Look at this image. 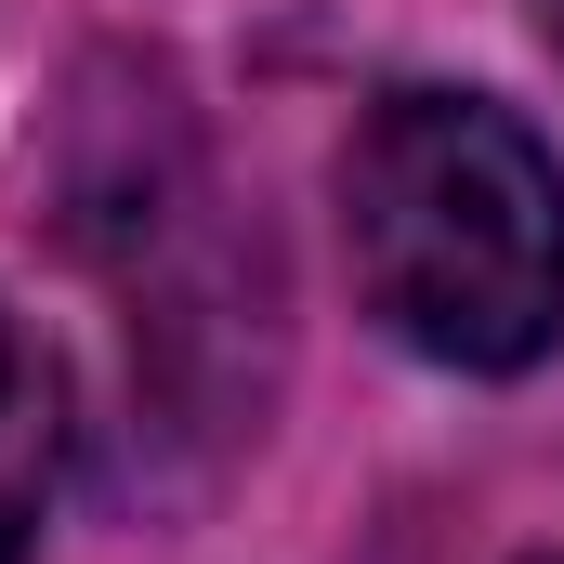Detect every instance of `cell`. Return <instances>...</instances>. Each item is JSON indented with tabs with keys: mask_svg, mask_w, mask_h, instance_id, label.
<instances>
[{
	"mask_svg": "<svg viewBox=\"0 0 564 564\" xmlns=\"http://www.w3.org/2000/svg\"><path fill=\"white\" fill-rule=\"evenodd\" d=\"M552 40H564V0H552Z\"/></svg>",
	"mask_w": 564,
	"mask_h": 564,
	"instance_id": "cell-3",
	"label": "cell"
},
{
	"mask_svg": "<svg viewBox=\"0 0 564 564\" xmlns=\"http://www.w3.org/2000/svg\"><path fill=\"white\" fill-rule=\"evenodd\" d=\"M53 486H66V381H53V355L26 341V315L0 302V564L40 552Z\"/></svg>",
	"mask_w": 564,
	"mask_h": 564,
	"instance_id": "cell-2",
	"label": "cell"
},
{
	"mask_svg": "<svg viewBox=\"0 0 564 564\" xmlns=\"http://www.w3.org/2000/svg\"><path fill=\"white\" fill-rule=\"evenodd\" d=\"M341 237L368 315L473 381L564 341V158L499 93H381L341 144Z\"/></svg>",
	"mask_w": 564,
	"mask_h": 564,
	"instance_id": "cell-1",
	"label": "cell"
}]
</instances>
